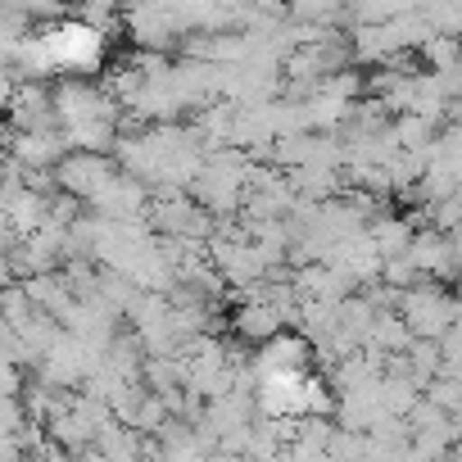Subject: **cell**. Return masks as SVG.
Masks as SVG:
<instances>
[{
	"label": "cell",
	"instance_id": "6da1fadb",
	"mask_svg": "<svg viewBox=\"0 0 462 462\" xmlns=\"http://www.w3.org/2000/svg\"><path fill=\"white\" fill-rule=\"evenodd\" d=\"M55 123H60V132L73 150L100 154L114 141V100L96 87L69 82V87L55 91Z\"/></svg>",
	"mask_w": 462,
	"mask_h": 462
},
{
	"label": "cell",
	"instance_id": "7a4b0ae2",
	"mask_svg": "<svg viewBox=\"0 0 462 462\" xmlns=\"http://www.w3.org/2000/svg\"><path fill=\"white\" fill-rule=\"evenodd\" d=\"M37 32H42V51H46L51 73L82 78V73H96L109 60V37L91 19H55L51 28H37Z\"/></svg>",
	"mask_w": 462,
	"mask_h": 462
},
{
	"label": "cell",
	"instance_id": "3957f363",
	"mask_svg": "<svg viewBox=\"0 0 462 462\" xmlns=\"http://www.w3.org/2000/svg\"><path fill=\"white\" fill-rule=\"evenodd\" d=\"M250 181H254V168L241 154H208L204 168H199V177L190 181V190H195V199L204 208L231 213L250 195Z\"/></svg>",
	"mask_w": 462,
	"mask_h": 462
},
{
	"label": "cell",
	"instance_id": "277c9868",
	"mask_svg": "<svg viewBox=\"0 0 462 462\" xmlns=\"http://www.w3.org/2000/svg\"><path fill=\"white\" fill-rule=\"evenodd\" d=\"M399 318L412 327V336L417 340H444L453 327H457V304L439 291V286H412V291H403V300H399Z\"/></svg>",
	"mask_w": 462,
	"mask_h": 462
}]
</instances>
